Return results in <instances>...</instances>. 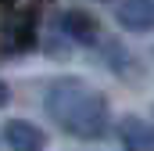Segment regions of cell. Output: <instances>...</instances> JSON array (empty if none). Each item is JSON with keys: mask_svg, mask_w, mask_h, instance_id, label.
<instances>
[{"mask_svg": "<svg viewBox=\"0 0 154 151\" xmlns=\"http://www.w3.org/2000/svg\"><path fill=\"white\" fill-rule=\"evenodd\" d=\"M43 108L54 126H61L68 137L79 140H100L111 130V108L100 90H93L82 79H54L43 94Z\"/></svg>", "mask_w": 154, "mask_h": 151, "instance_id": "obj_1", "label": "cell"}, {"mask_svg": "<svg viewBox=\"0 0 154 151\" xmlns=\"http://www.w3.org/2000/svg\"><path fill=\"white\" fill-rule=\"evenodd\" d=\"M4 144L11 151H43L47 148V137L29 119H7L4 122Z\"/></svg>", "mask_w": 154, "mask_h": 151, "instance_id": "obj_2", "label": "cell"}, {"mask_svg": "<svg viewBox=\"0 0 154 151\" xmlns=\"http://www.w3.org/2000/svg\"><path fill=\"white\" fill-rule=\"evenodd\" d=\"M118 144L122 151H154V122L140 115L118 119Z\"/></svg>", "mask_w": 154, "mask_h": 151, "instance_id": "obj_3", "label": "cell"}, {"mask_svg": "<svg viewBox=\"0 0 154 151\" xmlns=\"http://www.w3.org/2000/svg\"><path fill=\"white\" fill-rule=\"evenodd\" d=\"M115 18L129 33H151L154 29V0H118Z\"/></svg>", "mask_w": 154, "mask_h": 151, "instance_id": "obj_4", "label": "cell"}, {"mask_svg": "<svg viewBox=\"0 0 154 151\" xmlns=\"http://www.w3.org/2000/svg\"><path fill=\"white\" fill-rule=\"evenodd\" d=\"M57 29L68 40H75V43H93L97 40V18L86 14V11H61Z\"/></svg>", "mask_w": 154, "mask_h": 151, "instance_id": "obj_5", "label": "cell"}, {"mask_svg": "<svg viewBox=\"0 0 154 151\" xmlns=\"http://www.w3.org/2000/svg\"><path fill=\"white\" fill-rule=\"evenodd\" d=\"M4 36H7V47H11V50H29L32 40H36V33H32V18H29L25 11L11 14V18L4 22Z\"/></svg>", "mask_w": 154, "mask_h": 151, "instance_id": "obj_6", "label": "cell"}, {"mask_svg": "<svg viewBox=\"0 0 154 151\" xmlns=\"http://www.w3.org/2000/svg\"><path fill=\"white\" fill-rule=\"evenodd\" d=\"M7 101H11V86H7V83H4V79H0V108H4V104H7Z\"/></svg>", "mask_w": 154, "mask_h": 151, "instance_id": "obj_7", "label": "cell"}]
</instances>
